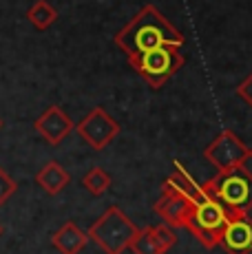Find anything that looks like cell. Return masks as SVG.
Segmentation results:
<instances>
[{
    "label": "cell",
    "instance_id": "cell-1",
    "mask_svg": "<svg viewBox=\"0 0 252 254\" xmlns=\"http://www.w3.org/2000/svg\"><path fill=\"white\" fill-rule=\"evenodd\" d=\"M184 42L186 40H184L182 33L153 4H146V7L139 9L137 16L115 36V45L122 49L128 58L153 51V49H159V47L182 49Z\"/></svg>",
    "mask_w": 252,
    "mask_h": 254
},
{
    "label": "cell",
    "instance_id": "cell-2",
    "mask_svg": "<svg viewBox=\"0 0 252 254\" xmlns=\"http://www.w3.org/2000/svg\"><path fill=\"white\" fill-rule=\"evenodd\" d=\"M203 194L219 201L226 210L228 221L239 217H248L252 210V173L244 166L219 170L215 179L201 186Z\"/></svg>",
    "mask_w": 252,
    "mask_h": 254
},
{
    "label": "cell",
    "instance_id": "cell-3",
    "mask_svg": "<svg viewBox=\"0 0 252 254\" xmlns=\"http://www.w3.org/2000/svg\"><path fill=\"white\" fill-rule=\"evenodd\" d=\"M139 228L118 206H111L104 214L89 228L86 237L95 241L106 254H122L130 246Z\"/></svg>",
    "mask_w": 252,
    "mask_h": 254
},
{
    "label": "cell",
    "instance_id": "cell-4",
    "mask_svg": "<svg viewBox=\"0 0 252 254\" xmlns=\"http://www.w3.org/2000/svg\"><path fill=\"white\" fill-rule=\"evenodd\" d=\"M128 64L153 89H162L164 82L171 80L182 69L184 56H182V49H177V47H159V49H153V51L139 53V56H130Z\"/></svg>",
    "mask_w": 252,
    "mask_h": 254
},
{
    "label": "cell",
    "instance_id": "cell-5",
    "mask_svg": "<svg viewBox=\"0 0 252 254\" xmlns=\"http://www.w3.org/2000/svg\"><path fill=\"white\" fill-rule=\"evenodd\" d=\"M228 217H226V210L219 201H215L212 197H203L201 201L195 203L192 208L190 217H188L186 226L206 250H215L219 246V237L224 232Z\"/></svg>",
    "mask_w": 252,
    "mask_h": 254
},
{
    "label": "cell",
    "instance_id": "cell-6",
    "mask_svg": "<svg viewBox=\"0 0 252 254\" xmlns=\"http://www.w3.org/2000/svg\"><path fill=\"white\" fill-rule=\"evenodd\" d=\"M203 157H208V162L215 164L217 170H228L235 166H244L246 159L250 157V148L232 130H224L206 146Z\"/></svg>",
    "mask_w": 252,
    "mask_h": 254
},
{
    "label": "cell",
    "instance_id": "cell-7",
    "mask_svg": "<svg viewBox=\"0 0 252 254\" xmlns=\"http://www.w3.org/2000/svg\"><path fill=\"white\" fill-rule=\"evenodd\" d=\"M82 139L95 150H102L111 144L120 133V124L104 109H93L77 126H73Z\"/></svg>",
    "mask_w": 252,
    "mask_h": 254
},
{
    "label": "cell",
    "instance_id": "cell-8",
    "mask_svg": "<svg viewBox=\"0 0 252 254\" xmlns=\"http://www.w3.org/2000/svg\"><path fill=\"white\" fill-rule=\"evenodd\" d=\"M192 208H195V203L188 201L184 194H179L168 182H164L162 197H159L157 203H155V212H157V217L162 219L166 226L184 228L188 221V217H190Z\"/></svg>",
    "mask_w": 252,
    "mask_h": 254
},
{
    "label": "cell",
    "instance_id": "cell-9",
    "mask_svg": "<svg viewBox=\"0 0 252 254\" xmlns=\"http://www.w3.org/2000/svg\"><path fill=\"white\" fill-rule=\"evenodd\" d=\"M33 128L40 135L47 144L58 146L62 139H66V135L73 130V120L64 113L58 104L49 106L36 122H33Z\"/></svg>",
    "mask_w": 252,
    "mask_h": 254
},
{
    "label": "cell",
    "instance_id": "cell-10",
    "mask_svg": "<svg viewBox=\"0 0 252 254\" xmlns=\"http://www.w3.org/2000/svg\"><path fill=\"white\" fill-rule=\"evenodd\" d=\"M219 246L228 254H250L252 252V221L248 217L226 221L219 237Z\"/></svg>",
    "mask_w": 252,
    "mask_h": 254
},
{
    "label": "cell",
    "instance_id": "cell-11",
    "mask_svg": "<svg viewBox=\"0 0 252 254\" xmlns=\"http://www.w3.org/2000/svg\"><path fill=\"white\" fill-rule=\"evenodd\" d=\"M89 243L86 232H82L73 221L62 223V228H58L51 234V246L56 248L60 254H80Z\"/></svg>",
    "mask_w": 252,
    "mask_h": 254
},
{
    "label": "cell",
    "instance_id": "cell-12",
    "mask_svg": "<svg viewBox=\"0 0 252 254\" xmlns=\"http://www.w3.org/2000/svg\"><path fill=\"white\" fill-rule=\"evenodd\" d=\"M168 184L173 186V188L177 190L179 194H184V197L188 199V201H192V203H197V201H201L206 194H203V188H201V184H197L195 179H192V175L188 173L186 168H184L179 162L173 164V173L168 175V179H166Z\"/></svg>",
    "mask_w": 252,
    "mask_h": 254
},
{
    "label": "cell",
    "instance_id": "cell-13",
    "mask_svg": "<svg viewBox=\"0 0 252 254\" xmlns=\"http://www.w3.org/2000/svg\"><path fill=\"white\" fill-rule=\"evenodd\" d=\"M69 182H71V175L66 173L58 162H49L45 168H40V173L36 175V184L40 186L47 194L62 192Z\"/></svg>",
    "mask_w": 252,
    "mask_h": 254
},
{
    "label": "cell",
    "instance_id": "cell-14",
    "mask_svg": "<svg viewBox=\"0 0 252 254\" xmlns=\"http://www.w3.org/2000/svg\"><path fill=\"white\" fill-rule=\"evenodd\" d=\"M27 18L36 29L45 31V29H49L51 24L58 20V11L51 7L49 2H47V0H36V2L29 7Z\"/></svg>",
    "mask_w": 252,
    "mask_h": 254
},
{
    "label": "cell",
    "instance_id": "cell-15",
    "mask_svg": "<svg viewBox=\"0 0 252 254\" xmlns=\"http://www.w3.org/2000/svg\"><path fill=\"white\" fill-rule=\"evenodd\" d=\"M128 248L135 254H164L162 246L157 243V239H155V234H153V226L151 228H139Z\"/></svg>",
    "mask_w": 252,
    "mask_h": 254
},
{
    "label": "cell",
    "instance_id": "cell-16",
    "mask_svg": "<svg viewBox=\"0 0 252 254\" xmlns=\"http://www.w3.org/2000/svg\"><path fill=\"white\" fill-rule=\"evenodd\" d=\"M82 186H84L86 190H89L93 197H100V194H104L106 190H109L111 186V175L106 173L104 168H91L89 173L84 175V179H82Z\"/></svg>",
    "mask_w": 252,
    "mask_h": 254
},
{
    "label": "cell",
    "instance_id": "cell-17",
    "mask_svg": "<svg viewBox=\"0 0 252 254\" xmlns=\"http://www.w3.org/2000/svg\"><path fill=\"white\" fill-rule=\"evenodd\" d=\"M153 234H155V239H157V243L162 246L164 252H168L177 243V234L173 232V228L166 226V223H164V226H155L153 228Z\"/></svg>",
    "mask_w": 252,
    "mask_h": 254
},
{
    "label": "cell",
    "instance_id": "cell-18",
    "mask_svg": "<svg viewBox=\"0 0 252 254\" xmlns=\"http://www.w3.org/2000/svg\"><path fill=\"white\" fill-rule=\"evenodd\" d=\"M16 190H18V184L11 179V175L4 168H0V206H4V203L13 197Z\"/></svg>",
    "mask_w": 252,
    "mask_h": 254
},
{
    "label": "cell",
    "instance_id": "cell-19",
    "mask_svg": "<svg viewBox=\"0 0 252 254\" xmlns=\"http://www.w3.org/2000/svg\"><path fill=\"white\" fill-rule=\"evenodd\" d=\"M237 95H239L241 100H244L246 104H248L250 109H252V73H250L248 77H246L244 82H241L239 86H237Z\"/></svg>",
    "mask_w": 252,
    "mask_h": 254
},
{
    "label": "cell",
    "instance_id": "cell-20",
    "mask_svg": "<svg viewBox=\"0 0 252 254\" xmlns=\"http://www.w3.org/2000/svg\"><path fill=\"white\" fill-rule=\"evenodd\" d=\"M2 230H4V228H2V223H0V237H2Z\"/></svg>",
    "mask_w": 252,
    "mask_h": 254
},
{
    "label": "cell",
    "instance_id": "cell-21",
    "mask_svg": "<svg viewBox=\"0 0 252 254\" xmlns=\"http://www.w3.org/2000/svg\"><path fill=\"white\" fill-rule=\"evenodd\" d=\"M0 128H2V120H0Z\"/></svg>",
    "mask_w": 252,
    "mask_h": 254
},
{
    "label": "cell",
    "instance_id": "cell-22",
    "mask_svg": "<svg viewBox=\"0 0 252 254\" xmlns=\"http://www.w3.org/2000/svg\"><path fill=\"white\" fill-rule=\"evenodd\" d=\"M250 157H252V148H250Z\"/></svg>",
    "mask_w": 252,
    "mask_h": 254
}]
</instances>
